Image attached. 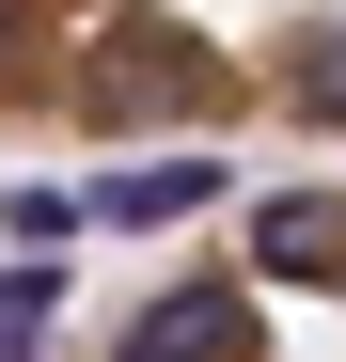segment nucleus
<instances>
[{"label":"nucleus","mask_w":346,"mask_h":362,"mask_svg":"<svg viewBox=\"0 0 346 362\" xmlns=\"http://www.w3.org/2000/svg\"><path fill=\"white\" fill-rule=\"evenodd\" d=\"M0 142H346V0H0Z\"/></svg>","instance_id":"1"},{"label":"nucleus","mask_w":346,"mask_h":362,"mask_svg":"<svg viewBox=\"0 0 346 362\" xmlns=\"http://www.w3.org/2000/svg\"><path fill=\"white\" fill-rule=\"evenodd\" d=\"M79 362H346V173L237 189L79 331Z\"/></svg>","instance_id":"2"}]
</instances>
